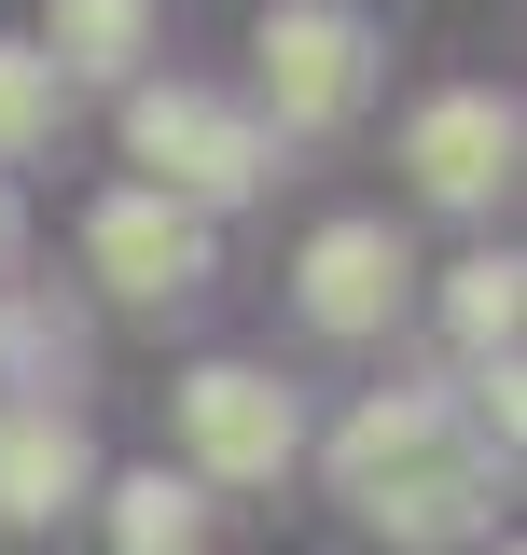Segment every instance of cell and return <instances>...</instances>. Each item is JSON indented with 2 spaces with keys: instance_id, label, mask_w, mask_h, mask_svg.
Here are the masks:
<instances>
[{
  "instance_id": "cell-16",
  "label": "cell",
  "mask_w": 527,
  "mask_h": 555,
  "mask_svg": "<svg viewBox=\"0 0 527 555\" xmlns=\"http://www.w3.org/2000/svg\"><path fill=\"white\" fill-rule=\"evenodd\" d=\"M14 236H28V208H14V181H0V278H14Z\"/></svg>"
},
{
  "instance_id": "cell-14",
  "label": "cell",
  "mask_w": 527,
  "mask_h": 555,
  "mask_svg": "<svg viewBox=\"0 0 527 555\" xmlns=\"http://www.w3.org/2000/svg\"><path fill=\"white\" fill-rule=\"evenodd\" d=\"M472 430H486L472 459L500 473V459H514V430H527V375H514V361H472Z\"/></svg>"
},
{
  "instance_id": "cell-1",
  "label": "cell",
  "mask_w": 527,
  "mask_h": 555,
  "mask_svg": "<svg viewBox=\"0 0 527 555\" xmlns=\"http://www.w3.org/2000/svg\"><path fill=\"white\" fill-rule=\"evenodd\" d=\"M126 153L153 167L139 195H167V208H236V195H264V167H278V139L250 126V112H222L208 83H139L126 98Z\"/></svg>"
},
{
  "instance_id": "cell-2",
  "label": "cell",
  "mask_w": 527,
  "mask_h": 555,
  "mask_svg": "<svg viewBox=\"0 0 527 555\" xmlns=\"http://www.w3.org/2000/svg\"><path fill=\"white\" fill-rule=\"evenodd\" d=\"M264 112L278 126H361V98H375V28L347 14V0H264Z\"/></svg>"
},
{
  "instance_id": "cell-4",
  "label": "cell",
  "mask_w": 527,
  "mask_h": 555,
  "mask_svg": "<svg viewBox=\"0 0 527 555\" xmlns=\"http://www.w3.org/2000/svg\"><path fill=\"white\" fill-rule=\"evenodd\" d=\"M514 98H486V83H459V98H430L416 126H402V167H416V195L430 208H500V181H514Z\"/></svg>"
},
{
  "instance_id": "cell-9",
  "label": "cell",
  "mask_w": 527,
  "mask_h": 555,
  "mask_svg": "<svg viewBox=\"0 0 527 555\" xmlns=\"http://www.w3.org/2000/svg\"><path fill=\"white\" fill-rule=\"evenodd\" d=\"M430 444H459V430H445V403H430V389H375V403L333 430V486H347V500H375V486L416 473Z\"/></svg>"
},
{
  "instance_id": "cell-15",
  "label": "cell",
  "mask_w": 527,
  "mask_h": 555,
  "mask_svg": "<svg viewBox=\"0 0 527 555\" xmlns=\"http://www.w3.org/2000/svg\"><path fill=\"white\" fill-rule=\"evenodd\" d=\"M42 361H56V334H42V320H14V306H0V389H28V375H42Z\"/></svg>"
},
{
  "instance_id": "cell-8",
  "label": "cell",
  "mask_w": 527,
  "mask_h": 555,
  "mask_svg": "<svg viewBox=\"0 0 527 555\" xmlns=\"http://www.w3.org/2000/svg\"><path fill=\"white\" fill-rule=\"evenodd\" d=\"M389 542H486V514H500V473L472 459V444H430L416 473H389L375 500H361Z\"/></svg>"
},
{
  "instance_id": "cell-10",
  "label": "cell",
  "mask_w": 527,
  "mask_h": 555,
  "mask_svg": "<svg viewBox=\"0 0 527 555\" xmlns=\"http://www.w3.org/2000/svg\"><path fill=\"white\" fill-rule=\"evenodd\" d=\"M153 28H167V14H153V0H56V14H42V42H28V56L56 69V83H126V69L153 56Z\"/></svg>"
},
{
  "instance_id": "cell-13",
  "label": "cell",
  "mask_w": 527,
  "mask_h": 555,
  "mask_svg": "<svg viewBox=\"0 0 527 555\" xmlns=\"http://www.w3.org/2000/svg\"><path fill=\"white\" fill-rule=\"evenodd\" d=\"M42 139H56V69L28 56V42H0V167L42 153Z\"/></svg>"
},
{
  "instance_id": "cell-5",
  "label": "cell",
  "mask_w": 527,
  "mask_h": 555,
  "mask_svg": "<svg viewBox=\"0 0 527 555\" xmlns=\"http://www.w3.org/2000/svg\"><path fill=\"white\" fill-rule=\"evenodd\" d=\"M83 264L112 278L126 306H181V292L208 278V222H195V208H167V195H98Z\"/></svg>"
},
{
  "instance_id": "cell-11",
  "label": "cell",
  "mask_w": 527,
  "mask_h": 555,
  "mask_svg": "<svg viewBox=\"0 0 527 555\" xmlns=\"http://www.w3.org/2000/svg\"><path fill=\"white\" fill-rule=\"evenodd\" d=\"M112 555H208V486L195 473H126L112 486Z\"/></svg>"
},
{
  "instance_id": "cell-7",
  "label": "cell",
  "mask_w": 527,
  "mask_h": 555,
  "mask_svg": "<svg viewBox=\"0 0 527 555\" xmlns=\"http://www.w3.org/2000/svg\"><path fill=\"white\" fill-rule=\"evenodd\" d=\"M83 486H98V444L56 389L0 403V528H56V514H83Z\"/></svg>"
},
{
  "instance_id": "cell-3",
  "label": "cell",
  "mask_w": 527,
  "mask_h": 555,
  "mask_svg": "<svg viewBox=\"0 0 527 555\" xmlns=\"http://www.w3.org/2000/svg\"><path fill=\"white\" fill-rule=\"evenodd\" d=\"M181 444H195V486H278L292 444H306V416H292V389L250 375V361H195V375H181Z\"/></svg>"
},
{
  "instance_id": "cell-17",
  "label": "cell",
  "mask_w": 527,
  "mask_h": 555,
  "mask_svg": "<svg viewBox=\"0 0 527 555\" xmlns=\"http://www.w3.org/2000/svg\"><path fill=\"white\" fill-rule=\"evenodd\" d=\"M500 555H514V542H500Z\"/></svg>"
},
{
  "instance_id": "cell-6",
  "label": "cell",
  "mask_w": 527,
  "mask_h": 555,
  "mask_svg": "<svg viewBox=\"0 0 527 555\" xmlns=\"http://www.w3.org/2000/svg\"><path fill=\"white\" fill-rule=\"evenodd\" d=\"M402 278H416V264H402V236L347 208V222H320V236H306L292 292H306V320H320V334H389V320H402Z\"/></svg>"
},
{
  "instance_id": "cell-12",
  "label": "cell",
  "mask_w": 527,
  "mask_h": 555,
  "mask_svg": "<svg viewBox=\"0 0 527 555\" xmlns=\"http://www.w3.org/2000/svg\"><path fill=\"white\" fill-rule=\"evenodd\" d=\"M514 320H527V264L514 250H472V264L445 278V334H459L472 361H514Z\"/></svg>"
}]
</instances>
